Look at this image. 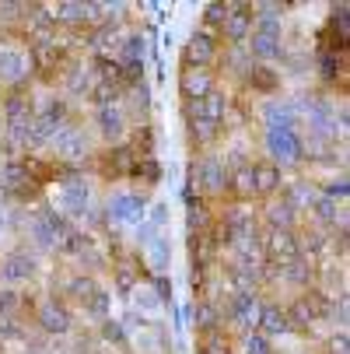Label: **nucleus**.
<instances>
[{"instance_id": "obj_29", "label": "nucleus", "mask_w": 350, "mask_h": 354, "mask_svg": "<svg viewBox=\"0 0 350 354\" xmlns=\"http://www.w3.org/2000/svg\"><path fill=\"white\" fill-rule=\"evenodd\" d=\"M64 84H67L70 95H88L91 84H95V71H91L88 64H70V67L64 71Z\"/></svg>"}, {"instance_id": "obj_13", "label": "nucleus", "mask_w": 350, "mask_h": 354, "mask_svg": "<svg viewBox=\"0 0 350 354\" xmlns=\"http://www.w3.org/2000/svg\"><path fill=\"white\" fill-rule=\"evenodd\" d=\"M133 162H137V155H133L126 144H113L109 151L95 155V165H98V172H102L106 179H126Z\"/></svg>"}, {"instance_id": "obj_25", "label": "nucleus", "mask_w": 350, "mask_h": 354, "mask_svg": "<svg viewBox=\"0 0 350 354\" xmlns=\"http://www.w3.org/2000/svg\"><path fill=\"white\" fill-rule=\"evenodd\" d=\"M256 330H263L266 340H270V337H284V333H291L284 309H280V306H270V301H263V309H260V326H256Z\"/></svg>"}, {"instance_id": "obj_20", "label": "nucleus", "mask_w": 350, "mask_h": 354, "mask_svg": "<svg viewBox=\"0 0 350 354\" xmlns=\"http://www.w3.org/2000/svg\"><path fill=\"white\" fill-rule=\"evenodd\" d=\"M249 57H253V60H260V64L280 60V57H284V42H280V35L253 32V35H249Z\"/></svg>"}, {"instance_id": "obj_37", "label": "nucleus", "mask_w": 350, "mask_h": 354, "mask_svg": "<svg viewBox=\"0 0 350 354\" xmlns=\"http://www.w3.org/2000/svg\"><path fill=\"white\" fill-rule=\"evenodd\" d=\"M319 71H322V77L326 81H347V64H343V57L340 53H319Z\"/></svg>"}, {"instance_id": "obj_53", "label": "nucleus", "mask_w": 350, "mask_h": 354, "mask_svg": "<svg viewBox=\"0 0 350 354\" xmlns=\"http://www.w3.org/2000/svg\"><path fill=\"white\" fill-rule=\"evenodd\" d=\"M196 354H214V351H207V347H196Z\"/></svg>"}, {"instance_id": "obj_4", "label": "nucleus", "mask_w": 350, "mask_h": 354, "mask_svg": "<svg viewBox=\"0 0 350 354\" xmlns=\"http://www.w3.org/2000/svg\"><path fill=\"white\" fill-rule=\"evenodd\" d=\"M253 25H256L253 4H228V15H224L217 35H221L228 46H245L249 35H253Z\"/></svg>"}, {"instance_id": "obj_49", "label": "nucleus", "mask_w": 350, "mask_h": 354, "mask_svg": "<svg viewBox=\"0 0 350 354\" xmlns=\"http://www.w3.org/2000/svg\"><path fill=\"white\" fill-rule=\"evenodd\" d=\"M137 306H140V309H147V313H155V309L162 306V301L155 298V291H151V288H144V291L137 288Z\"/></svg>"}, {"instance_id": "obj_47", "label": "nucleus", "mask_w": 350, "mask_h": 354, "mask_svg": "<svg viewBox=\"0 0 350 354\" xmlns=\"http://www.w3.org/2000/svg\"><path fill=\"white\" fill-rule=\"evenodd\" d=\"M228 64L235 67V74H245L249 67H253V57H245V53H242V46H231V53H228Z\"/></svg>"}, {"instance_id": "obj_21", "label": "nucleus", "mask_w": 350, "mask_h": 354, "mask_svg": "<svg viewBox=\"0 0 350 354\" xmlns=\"http://www.w3.org/2000/svg\"><path fill=\"white\" fill-rule=\"evenodd\" d=\"M253 183H256V196H273L284 186V169H277L273 162H253Z\"/></svg>"}, {"instance_id": "obj_7", "label": "nucleus", "mask_w": 350, "mask_h": 354, "mask_svg": "<svg viewBox=\"0 0 350 354\" xmlns=\"http://www.w3.org/2000/svg\"><path fill=\"white\" fill-rule=\"evenodd\" d=\"M49 144H53V151H57V162L77 165V162H84V158L91 155V140H88V133L77 130V127H60Z\"/></svg>"}, {"instance_id": "obj_31", "label": "nucleus", "mask_w": 350, "mask_h": 354, "mask_svg": "<svg viewBox=\"0 0 350 354\" xmlns=\"http://www.w3.org/2000/svg\"><path fill=\"white\" fill-rule=\"evenodd\" d=\"M162 176H165V169L158 165V158H137V162L130 165V176H126V179H137V183H144V186H158Z\"/></svg>"}, {"instance_id": "obj_14", "label": "nucleus", "mask_w": 350, "mask_h": 354, "mask_svg": "<svg viewBox=\"0 0 350 354\" xmlns=\"http://www.w3.org/2000/svg\"><path fill=\"white\" fill-rule=\"evenodd\" d=\"M214 88H217L214 71H200V67H182L179 71V91H182L186 102H200V98H207Z\"/></svg>"}, {"instance_id": "obj_27", "label": "nucleus", "mask_w": 350, "mask_h": 354, "mask_svg": "<svg viewBox=\"0 0 350 354\" xmlns=\"http://www.w3.org/2000/svg\"><path fill=\"white\" fill-rule=\"evenodd\" d=\"M280 196L287 200V204H291L298 214H302L305 207H312V204H315V186H312L309 179H298V183H287Z\"/></svg>"}, {"instance_id": "obj_32", "label": "nucleus", "mask_w": 350, "mask_h": 354, "mask_svg": "<svg viewBox=\"0 0 350 354\" xmlns=\"http://www.w3.org/2000/svg\"><path fill=\"white\" fill-rule=\"evenodd\" d=\"M302 298H305V306H309L312 319H326V316H333V295H326L319 284L305 288V291H302Z\"/></svg>"}, {"instance_id": "obj_1", "label": "nucleus", "mask_w": 350, "mask_h": 354, "mask_svg": "<svg viewBox=\"0 0 350 354\" xmlns=\"http://www.w3.org/2000/svg\"><path fill=\"white\" fill-rule=\"evenodd\" d=\"M67 232H74L70 221H67V214H60L53 207L32 211V218H28V235L35 239L39 249H60V242L67 239Z\"/></svg>"}, {"instance_id": "obj_44", "label": "nucleus", "mask_w": 350, "mask_h": 354, "mask_svg": "<svg viewBox=\"0 0 350 354\" xmlns=\"http://www.w3.org/2000/svg\"><path fill=\"white\" fill-rule=\"evenodd\" d=\"M242 351H245V354H273V347H270V340H266L263 333H249Z\"/></svg>"}, {"instance_id": "obj_42", "label": "nucleus", "mask_w": 350, "mask_h": 354, "mask_svg": "<svg viewBox=\"0 0 350 354\" xmlns=\"http://www.w3.org/2000/svg\"><path fill=\"white\" fill-rule=\"evenodd\" d=\"M102 337L109 340V344H119V347H126V326H123V319H102Z\"/></svg>"}, {"instance_id": "obj_38", "label": "nucleus", "mask_w": 350, "mask_h": 354, "mask_svg": "<svg viewBox=\"0 0 350 354\" xmlns=\"http://www.w3.org/2000/svg\"><path fill=\"white\" fill-rule=\"evenodd\" d=\"M42 189H46V186H39V183H32V179L25 176V179H21L8 196H11V200H18V204H35V200L42 196Z\"/></svg>"}, {"instance_id": "obj_18", "label": "nucleus", "mask_w": 350, "mask_h": 354, "mask_svg": "<svg viewBox=\"0 0 350 354\" xmlns=\"http://www.w3.org/2000/svg\"><path fill=\"white\" fill-rule=\"evenodd\" d=\"M277 277L305 291V288H312V284H315V277H319V267H315V263H309L305 257H298V260H291V263L277 267Z\"/></svg>"}, {"instance_id": "obj_40", "label": "nucleus", "mask_w": 350, "mask_h": 354, "mask_svg": "<svg viewBox=\"0 0 350 354\" xmlns=\"http://www.w3.org/2000/svg\"><path fill=\"white\" fill-rule=\"evenodd\" d=\"M305 249H309V263H315L319 257H326V252L333 249V242H329L322 232H309V235H305Z\"/></svg>"}, {"instance_id": "obj_48", "label": "nucleus", "mask_w": 350, "mask_h": 354, "mask_svg": "<svg viewBox=\"0 0 350 354\" xmlns=\"http://www.w3.org/2000/svg\"><path fill=\"white\" fill-rule=\"evenodd\" d=\"M0 337L14 340V337H25V330L18 326V319H14V316H0Z\"/></svg>"}, {"instance_id": "obj_3", "label": "nucleus", "mask_w": 350, "mask_h": 354, "mask_svg": "<svg viewBox=\"0 0 350 354\" xmlns=\"http://www.w3.org/2000/svg\"><path fill=\"white\" fill-rule=\"evenodd\" d=\"M266 151H270V158L266 162H273L277 169H284V165H298L305 158V140L298 137V130H287V133H280V130H266Z\"/></svg>"}, {"instance_id": "obj_39", "label": "nucleus", "mask_w": 350, "mask_h": 354, "mask_svg": "<svg viewBox=\"0 0 350 354\" xmlns=\"http://www.w3.org/2000/svg\"><path fill=\"white\" fill-rule=\"evenodd\" d=\"M130 106L137 109V116H147V109H151V84L137 81V84L130 88Z\"/></svg>"}, {"instance_id": "obj_22", "label": "nucleus", "mask_w": 350, "mask_h": 354, "mask_svg": "<svg viewBox=\"0 0 350 354\" xmlns=\"http://www.w3.org/2000/svg\"><path fill=\"white\" fill-rule=\"evenodd\" d=\"M186 245H189V260H193V267L211 270V263H214V257H217V242H214V235H211V232H193Z\"/></svg>"}, {"instance_id": "obj_16", "label": "nucleus", "mask_w": 350, "mask_h": 354, "mask_svg": "<svg viewBox=\"0 0 350 354\" xmlns=\"http://www.w3.org/2000/svg\"><path fill=\"white\" fill-rule=\"evenodd\" d=\"M95 123H98V133H102L106 140L119 144L126 137V113L119 106H102L95 113Z\"/></svg>"}, {"instance_id": "obj_43", "label": "nucleus", "mask_w": 350, "mask_h": 354, "mask_svg": "<svg viewBox=\"0 0 350 354\" xmlns=\"http://www.w3.org/2000/svg\"><path fill=\"white\" fill-rule=\"evenodd\" d=\"M147 284H151V291H155V298L162 301V306H175V301H172V281L165 274H155Z\"/></svg>"}, {"instance_id": "obj_24", "label": "nucleus", "mask_w": 350, "mask_h": 354, "mask_svg": "<svg viewBox=\"0 0 350 354\" xmlns=\"http://www.w3.org/2000/svg\"><path fill=\"white\" fill-rule=\"evenodd\" d=\"M245 81H249V88L260 91V95H273L280 88V71H273L270 64H253L245 71Z\"/></svg>"}, {"instance_id": "obj_2", "label": "nucleus", "mask_w": 350, "mask_h": 354, "mask_svg": "<svg viewBox=\"0 0 350 354\" xmlns=\"http://www.w3.org/2000/svg\"><path fill=\"white\" fill-rule=\"evenodd\" d=\"M186 67H200V71H211L221 60V35L207 32V28H196L186 42V53H182Z\"/></svg>"}, {"instance_id": "obj_6", "label": "nucleus", "mask_w": 350, "mask_h": 354, "mask_svg": "<svg viewBox=\"0 0 350 354\" xmlns=\"http://www.w3.org/2000/svg\"><path fill=\"white\" fill-rule=\"evenodd\" d=\"M260 309H263L260 295H228L224 306H221V316H228L235 326H242V330H249V333H256V326H260Z\"/></svg>"}, {"instance_id": "obj_36", "label": "nucleus", "mask_w": 350, "mask_h": 354, "mask_svg": "<svg viewBox=\"0 0 350 354\" xmlns=\"http://www.w3.org/2000/svg\"><path fill=\"white\" fill-rule=\"evenodd\" d=\"M109 306H113V295L98 288V291H95V295L84 301V306H81V309H84L91 319H109Z\"/></svg>"}, {"instance_id": "obj_45", "label": "nucleus", "mask_w": 350, "mask_h": 354, "mask_svg": "<svg viewBox=\"0 0 350 354\" xmlns=\"http://www.w3.org/2000/svg\"><path fill=\"white\" fill-rule=\"evenodd\" d=\"M347 193H350V186H347V176H340V179H329V183H326V189H322V196H326V200H347Z\"/></svg>"}, {"instance_id": "obj_52", "label": "nucleus", "mask_w": 350, "mask_h": 354, "mask_svg": "<svg viewBox=\"0 0 350 354\" xmlns=\"http://www.w3.org/2000/svg\"><path fill=\"white\" fill-rule=\"evenodd\" d=\"M18 11H28V4H0V18H4V21H14V18H21Z\"/></svg>"}, {"instance_id": "obj_5", "label": "nucleus", "mask_w": 350, "mask_h": 354, "mask_svg": "<svg viewBox=\"0 0 350 354\" xmlns=\"http://www.w3.org/2000/svg\"><path fill=\"white\" fill-rule=\"evenodd\" d=\"M106 218L113 225H140L147 218V196L144 193H113L106 204Z\"/></svg>"}, {"instance_id": "obj_19", "label": "nucleus", "mask_w": 350, "mask_h": 354, "mask_svg": "<svg viewBox=\"0 0 350 354\" xmlns=\"http://www.w3.org/2000/svg\"><path fill=\"white\" fill-rule=\"evenodd\" d=\"M221 133H224V127H221V123H211V120H200V116L186 120V137H189V144H193L196 151H204V147L217 144V140H221Z\"/></svg>"}, {"instance_id": "obj_11", "label": "nucleus", "mask_w": 350, "mask_h": 354, "mask_svg": "<svg viewBox=\"0 0 350 354\" xmlns=\"http://www.w3.org/2000/svg\"><path fill=\"white\" fill-rule=\"evenodd\" d=\"M35 323H39L46 333H57V337H64V333H70L74 316H70V309L64 306L60 298H46L42 306L35 309Z\"/></svg>"}, {"instance_id": "obj_17", "label": "nucleus", "mask_w": 350, "mask_h": 354, "mask_svg": "<svg viewBox=\"0 0 350 354\" xmlns=\"http://www.w3.org/2000/svg\"><path fill=\"white\" fill-rule=\"evenodd\" d=\"M263 120H266V130H280V133L298 130V106L273 98V102H266V109H263Z\"/></svg>"}, {"instance_id": "obj_46", "label": "nucleus", "mask_w": 350, "mask_h": 354, "mask_svg": "<svg viewBox=\"0 0 350 354\" xmlns=\"http://www.w3.org/2000/svg\"><path fill=\"white\" fill-rule=\"evenodd\" d=\"M144 221L151 225L155 232H162V228L168 225V204H155V207H151V214H147Z\"/></svg>"}, {"instance_id": "obj_34", "label": "nucleus", "mask_w": 350, "mask_h": 354, "mask_svg": "<svg viewBox=\"0 0 350 354\" xmlns=\"http://www.w3.org/2000/svg\"><path fill=\"white\" fill-rule=\"evenodd\" d=\"M95 291H98V284H95V277H91V274H77V277H70V281H67V295L77 301V306H84V301H88Z\"/></svg>"}, {"instance_id": "obj_41", "label": "nucleus", "mask_w": 350, "mask_h": 354, "mask_svg": "<svg viewBox=\"0 0 350 354\" xmlns=\"http://www.w3.org/2000/svg\"><path fill=\"white\" fill-rule=\"evenodd\" d=\"M224 15H228V4H221V0L207 4V8H204V28H207V32H217L221 21H224Z\"/></svg>"}, {"instance_id": "obj_50", "label": "nucleus", "mask_w": 350, "mask_h": 354, "mask_svg": "<svg viewBox=\"0 0 350 354\" xmlns=\"http://www.w3.org/2000/svg\"><path fill=\"white\" fill-rule=\"evenodd\" d=\"M155 235H158V232H155L151 225H147V221H140V225H137V235H133V242H137V245L144 249V245H147V242H151Z\"/></svg>"}, {"instance_id": "obj_10", "label": "nucleus", "mask_w": 350, "mask_h": 354, "mask_svg": "<svg viewBox=\"0 0 350 354\" xmlns=\"http://www.w3.org/2000/svg\"><path fill=\"white\" fill-rule=\"evenodd\" d=\"M35 270H39V260H35V252H28V249H14V252H8V257L0 260V281L4 284L32 281Z\"/></svg>"}, {"instance_id": "obj_35", "label": "nucleus", "mask_w": 350, "mask_h": 354, "mask_svg": "<svg viewBox=\"0 0 350 354\" xmlns=\"http://www.w3.org/2000/svg\"><path fill=\"white\" fill-rule=\"evenodd\" d=\"M312 211H315V218L319 221H326V225H343L347 228V214H343V207H336V200H326V196H315V204H312Z\"/></svg>"}, {"instance_id": "obj_54", "label": "nucleus", "mask_w": 350, "mask_h": 354, "mask_svg": "<svg viewBox=\"0 0 350 354\" xmlns=\"http://www.w3.org/2000/svg\"><path fill=\"white\" fill-rule=\"evenodd\" d=\"M4 221H8V218H4V207H0V228H4Z\"/></svg>"}, {"instance_id": "obj_8", "label": "nucleus", "mask_w": 350, "mask_h": 354, "mask_svg": "<svg viewBox=\"0 0 350 354\" xmlns=\"http://www.w3.org/2000/svg\"><path fill=\"white\" fill-rule=\"evenodd\" d=\"M263 257H266V263L284 267V263H291V260L302 257V239H298L294 232H266V239H263Z\"/></svg>"}, {"instance_id": "obj_51", "label": "nucleus", "mask_w": 350, "mask_h": 354, "mask_svg": "<svg viewBox=\"0 0 350 354\" xmlns=\"http://www.w3.org/2000/svg\"><path fill=\"white\" fill-rule=\"evenodd\" d=\"M350 351V337H347V330H340L333 340H329V354H347Z\"/></svg>"}, {"instance_id": "obj_26", "label": "nucleus", "mask_w": 350, "mask_h": 354, "mask_svg": "<svg viewBox=\"0 0 350 354\" xmlns=\"http://www.w3.org/2000/svg\"><path fill=\"white\" fill-rule=\"evenodd\" d=\"M144 249H147V267H155V274H165L168 263H172V242H168V235L158 232Z\"/></svg>"}, {"instance_id": "obj_12", "label": "nucleus", "mask_w": 350, "mask_h": 354, "mask_svg": "<svg viewBox=\"0 0 350 354\" xmlns=\"http://www.w3.org/2000/svg\"><path fill=\"white\" fill-rule=\"evenodd\" d=\"M28 74H32L28 53H21V49H14V46H4V49H0V84L18 88V84L28 81Z\"/></svg>"}, {"instance_id": "obj_30", "label": "nucleus", "mask_w": 350, "mask_h": 354, "mask_svg": "<svg viewBox=\"0 0 350 354\" xmlns=\"http://www.w3.org/2000/svg\"><path fill=\"white\" fill-rule=\"evenodd\" d=\"M284 316H287V326L291 330H298V333H312V313H309V306H305V298H294V301H287L284 306Z\"/></svg>"}, {"instance_id": "obj_15", "label": "nucleus", "mask_w": 350, "mask_h": 354, "mask_svg": "<svg viewBox=\"0 0 350 354\" xmlns=\"http://www.w3.org/2000/svg\"><path fill=\"white\" fill-rule=\"evenodd\" d=\"M214 221H217V211L211 207V200H204V196L186 200V228H189V235L193 232H211Z\"/></svg>"}, {"instance_id": "obj_23", "label": "nucleus", "mask_w": 350, "mask_h": 354, "mask_svg": "<svg viewBox=\"0 0 350 354\" xmlns=\"http://www.w3.org/2000/svg\"><path fill=\"white\" fill-rule=\"evenodd\" d=\"M263 218H266L270 232H294V225H298V211L287 204L284 196H280V200H273V204H266Z\"/></svg>"}, {"instance_id": "obj_9", "label": "nucleus", "mask_w": 350, "mask_h": 354, "mask_svg": "<svg viewBox=\"0 0 350 354\" xmlns=\"http://www.w3.org/2000/svg\"><path fill=\"white\" fill-rule=\"evenodd\" d=\"M57 200H60V211H67L70 218H84V214L91 211V183H88L84 176L67 179V183L60 186Z\"/></svg>"}, {"instance_id": "obj_28", "label": "nucleus", "mask_w": 350, "mask_h": 354, "mask_svg": "<svg viewBox=\"0 0 350 354\" xmlns=\"http://www.w3.org/2000/svg\"><path fill=\"white\" fill-rule=\"evenodd\" d=\"M137 158H155V147H158V133H155V127L151 123H140L137 130H133V137H130V144H126Z\"/></svg>"}, {"instance_id": "obj_33", "label": "nucleus", "mask_w": 350, "mask_h": 354, "mask_svg": "<svg viewBox=\"0 0 350 354\" xmlns=\"http://www.w3.org/2000/svg\"><path fill=\"white\" fill-rule=\"evenodd\" d=\"M144 53H147V42L140 32H130L119 39V64H144Z\"/></svg>"}]
</instances>
